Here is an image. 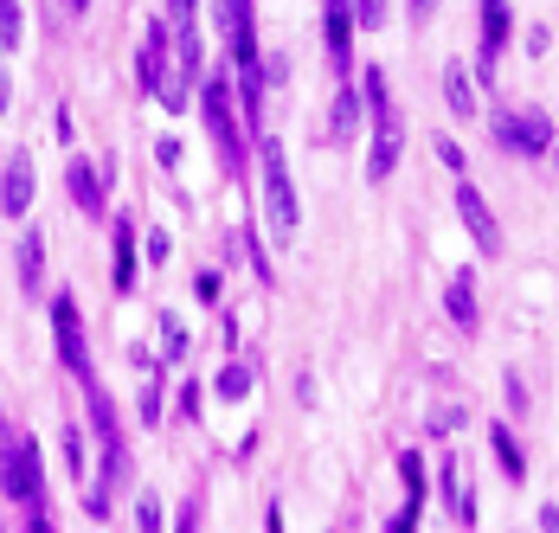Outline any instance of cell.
I'll list each match as a JSON object with an SVG mask.
<instances>
[{"label": "cell", "instance_id": "obj_23", "mask_svg": "<svg viewBox=\"0 0 559 533\" xmlns=\"http://www.w3.org/2000/svg\"><path fill=\"white\" fill-rule=\"evenodd\" d=\"M187 341H193V334H187V321L162 316V360H180V354H187Z\"/></svg>", "mask_w": 559, "mask_h": 533}, {"label": "cell", "instance_id": "obj_15", "mask_svg": "<svg viewBox=\"0 0 559 533\" xmlns=\"http://www.w3.org/2000/svg\"><path fill=\"white\" fill-rule=\"evenodd\" d=\"M20 289L46 296V232H20Z\"/></svg>", "mask_w": 559, "mask_h": 533}, {"label": "cell", "instance_id": "obj_21", "mask_svg": "<svg viewBox=\"0 0 559 533\" xmlns=\"http://www.w3.org/2000/svg\"><path fill=\"white\" fill-rule=\"evenodd\" d=\"M162 412H168V379H162V367H155L148 386H142V425H162Z\"/></svg>", "mask_w": 559, "mask_h": 533}, {"label": "cell", "instance_id": "obj_25", "mask_svg": "<svg viewBox=\"0 0 559 533\" xmlns=\"http://www.w3.org/2000/svg\"><path fill=\"white\" fill-rule=\"evenodd\" d=\"M20 33H26V13H20V0H0V46H20Z\"/></svg>", "mask_w": 559, "mask_h": 533}, {"label": "cell", "instance_id": "obj_35", "mask_svg": "<svg viewBox=\"0 0 559 533\" xmlns=\"http://www.w3.org/2000/svg\"><path fill=\"white\" fill-rule=\"evenodd\" d=\"M193 7L200 0H174V26H193Z\"/></svg>", "mask_w": 559, "mask_h": 533}, {"label": "cell", "instance_id": "obj_9", "mask_svg": "<svg viewBox=\"0 0 559 533\" xmlns=\"http://www.w3.org/2000/svg\"><path fill=\"white\" fill-rule=\"evenodd\" d=\"M64 187H71L78 213L104 218V200H110V167H97V161H71V167H64Z\"/></svg>", "mask_w": 559, "mask_h": 533}, {"label": "cell", "instance_id": "obj_28", "mask_svg": "<svg viewBox=\"0 0 559 533\" xmlns=\"http://www.w3.org/2000/svg\"><path fill=\"white\" fill-rule=\"evenodd\" d=\"M168 251H174V245H168V232H148V238H142V258H148L155 270L168 264Z\"/></svg>", "mask_w": 559, "mask_h": 533}, {"label": "cell", "instance_id": "obj_37", "mask_svg": "<svg viewBox=\"0 0 559 533\" xmlns=\"http://www.w3.org/2000/svg\"><path fill=\"white\" fill-rule=\"evenodd\" d=\"M7 104H13V84H7V64H0V116H7Z\"/></svg>", "mask_w": 559, "mask_h": 533}, {"label": "cell", "instance_id": "obj_18", "mask_svg": "<svg viewBox=\"0 0 559 533\" xmlns=\"http://www.w3.org/2000/svg\"><path fill=\"white\" fill-rule=\"evenodd\" d=\"M489 443H496V463H502L508 476H514V482L527 476V450H521V437H514V425H489Z\"/></svg>", "mask_w": 559, "mask_h": 533}, {"label": "cell", "instance_id": "obj_17", "mask_svg": "<svg viewBox=\"0 0 559 533\" xmlns=\"http://www.w3.org/2000/svg\"><path fill=\"white\" fill-rule=\"evenodd\" d=\"M84 399H91V425H97V437H104V443H122V418H116L110 392H104L97 379H84Z\"/></svg>", "mask_w": 559, "mask_h": 533}, {"label": "cell", "instance_id": "obj_16", "mask_svg": "<svg viewBox=\"0 0 559 533\" xmlns=\"http://www.w3.org/2000/svg\"><path fill=\"white\" fill-rule=\"evenodd\" d=\"M444 104H450L456 122H469V116H476V84H469L463 58H450V64H444Z\"/></svg>", "mask_w": 559, "mask_h": 533}, {"label": "cell", "instance_id": "obj_34", "mask_svg": "<svg viewBox=\"0 0 559 533\" xmlns=\"http://www.w3.org/2000/svg\"><path fill=\"white\" fill-rule=\"evenodd\" d=\"M180 533H200V501H187V508H180Z\"/></svg>", "mask_w": 559, "mask_h": 533}, {"label": "cell", "instance_id": "obj_31", "mask_svg": "<svg viewBox=\"0 0 559 533\" xmlns=\"http://www.w3.org/2000/svg\"><path fill=\"white\" fill-rule=\"evenodd\" d=\"M438 161H444L450 174H456V180H463V149H456V142H450V135H444V142H438Z\"/></svg>", "mask_w": 559, "mask_h": 533}, {"label": "cell", "instance_id": "obj_1", "mask_svg": "<svg viewBox=\"0 0 559 533\" xmlns=\"http://www.w3.org/2000/svg\"><path fill=\"white\" fill-rule=\"evenodd\" d=\"M258 167H264V225H271V238H296V225H302V206H296V180H289V155H283L277 135H258Z\"/></svg>", "mask_w": 559, "mask_h": 533}, {"label": "cell", "instance_id": "obj_3", "mask_svg": "<svg viewBox=\"0 0 559 533\" xmlns=\"http://www.w3.org/2000/svg\"><path fill=\"white\" fill-rule=\"evenodd\" d=\"M0 495L20 501V508H46V463H39L33 437H7V450H0Z\"/></svg>", "mask_w": 559, "mask_h": 533}, {"label": "cell", "instance_id": "obj_10", "mask_svg": "<svg viewBox=\"0 0 559 533\" xmlns=\"http://www.w3.org/2000/svg\"><path fill=\"white\" fill-rule=\"evenodd\" d=\"M399 155H405V129H399V116H373V149H367V180L380 187V180H392V167H399Z\"/></svg>", "mask_w": 559, "mask_h": 533}, {"label": "cell", "instance_id": "obj_27", "mask_svg": "<svg viewBox=\"0 0 559 533\" xmlns=\"http://www.w3.org/2000/svg\"><path fill=\"white\" fill-rule=\"evenodd\" d=\"M135 528H142V533L168 528V514H162V501H155V495H142V501H135Z\"/></svg>", "mask_w": 559, "mask_h": 533}, {"label": "cell", "instance_id": "obj_12", "mask_svg": "<svg viewBox=\"0 0 559 533\" xmlns=\"http://www.w3.org/2000/svg\"><path fill=\"white\" fill-rule=\"evenodd\" d=\"M360 122H367V97H360V84H354V78H341L335 109H329V142H354V135H360Z\"/></svg>", "mask_w": 559, "mask_h": 533}, {"label": "cell", "instance_id": "obj_38", "mask_svg": "<svg viewBox=\"0 0 559 533\" xmlns=\"http://www.w3.org/2000/svg\"><path fill=\"white\" fill-rule=\"evenodd\" d=\"M64 7H71V13H84V7H91V0H64Z\"/></svg>", "mask_w": 559, "mask_h": 533}, {"label": "cell", "instance_id": "obj_19", "mask_svg": "<svg viewBox=\"0 0 559 533\" xmlns=\"http://www.w3.org/2000/svg\"><path fill=\"white\" fill-rule=\"evenodd\" d=\"M251 386H258V367H251V360H231V367H225V374L213 379V392H219L225 405H238V399H245Z\"/></svg>", "mask_w": 559, "mask_h": 533}, {"label": "cell", "instance_id": "obj_32", "mask_svg": "<svg viewBox=\"0 0 559 533\" xmlns=\"http://www.w3.org/2000/svg\"><path fill=\"white\" fill-rule=\"evenodd\" d=\"M502 392H508V405H514V412H527V386H521V379H514V374L502 379Z\"/></svg>", "mask_w": 559, "mask_h": 533}, {"label": "cell", "instance_id": "obj_6", "mask_svg": "<svg viewBox=\"0 0 559 533\" xmlns=\"http://www.w3.org/2000/svg\"><path fill=\"white\" fill-rule=\"evenodd\" d=\"M456 218H463V232L476 238V251H483V258H502V225H496V206L483 200V187H476L469 174L456 180Z\"/></svg>", "mask_w": 559, "mask_h": 533}, {"label": "cell", "instance_id": "obj_33", "mask_svg": "<svg viewBox=\"0 0 559 533\" xmlns=\"http://www.w3.org/2000/svg\"><path fill=\"white\" fill-rule=\"evenodd\" d=\"M405 13H412V20H418V26H425V20H431V13H438V0H405Z\"/></svg>", "mask_w": 559, "mask_h": 533}, {"label": "cell", "instance_id": "obj_20", "mask_svg": "<svg viewBox=\"0 0 559 533\" xmlns=\"http://www.w3.org/2000/svg\"><path fill=\"white\" fill-rule=\"evenodd\" d=\"M399 482H405V501L425 508V463H418V450H399Z\"/></svg>", "mask_w": 559, "mask_h": 533}, {"label": "cell", "instance_id": "obj_24", "mask_svg": "<svg viewBox=\"0 0 559 533\" xmlns=\"http://www.w3.org/2000/svg\"><path fill=\"white\" fill-rule=\"evenodd\" d=\"M463 425H469V405H438V412L425 418V430H431V437H450V430H463Z\"/></svg>", "mask_w": 559, "mask_h": 533}, {"label": "cell", "instance_id": "obj_30", "mask_svg": "<svg viewBox=\"0 0 559 533\" xmlns=\"http://www.w3.org/2000/svg\"><path fill=\"white\" fill-rule=\"evenodd\" d=\"M64 463L84 470V430H64Z\"/></svg>", "mask_w": 559, "mask_h": 533}, {"label": "cell", "instance_id": "obj_13", "mask_svg": "<svg viewBox=\"0 0 559 533\" xmlns=\"http://www.w3.org/2000/svg\"><path fill=\"white\" fill-rule=\"evenodd\" d=\"M438 488H444V508L463 521V528H476V495H469V470L456 463V457H444L438 463Z\"/></svg>", "mask_w": 559, "mask_h": 533}, {"label": "cell", "instance_id": "obj_14", "mask_svg": "<svg viewBox=\"0 0 559 533\" xmlns=\"http://www.w3.org/2000/svg\"><path fill=\"white\" fill-rule=\"evenodd\" d=\"M444 309H450V321H456L463 334H476V321H483V309H476V276H469V270H456V276H450Z\"/></svg>", "mask_w": 559, "mask_h": 533}, {"label": "cell", "instance_id": "obj_22", "mask_svg": "<svg viewBox=\"0 0 559 533\" xmlns=\"http://www.w3.org/2000/svg\"><path fill=\"white\" fill-rule=\"evenodd\" d=\"M116 289H135V238H129V225H116Z\"/></svg>", "mask_w": 559, "mask_h": 533}, {"label": "cell", "instance_id": "obj_5", "mask_svg": "<svg viewBox=\"0 0 559 533\" xmlns=\"http://www.w3.org/2000/svg\"><path fill=\"white\" fill-rule=\"evenodd\" d=\"M496 149H508V155H554V116L547 109H502L496 116Z\"/></svg>", "mask_w": 559, "mask_h": 533}, {"label": "cell", "instance_id": "obj_39", "mask_svg": "<svg viewBox=\"0 0 559 533\" xmlns=\"http://www.w3.org/2000/svg\"><path fill=\"white\" fill-rule=\"evenodd\" d=\"M554 161H559V142H554Z\"/></svg>", "mask_w": 559, "mask_h": 533}, {"label": "cell", "instance_id": "obj_36", "mask_svg": "<svg viewBox=\"0 0 559 533\" xmlns=\"http://www.w3.org/2000/svg\"><path fill=\"white\" fill-rule=\"evenodd\" d=\"M26 514H33V528L26 533H52V514H46V508H26Z\"/></svg>", "mask_w": 559, "mask_h": 533}, {"label": "cell", "instance_id": "obj_26", "mask_svg": "<svg viewBox=\"0 0 559 533\" xmlns=\"http://www.w3.org/2000/svg\"><path fill=\"white\" fill-rule=\"evenodd\" d=\"M354 26L360 33H380L386 26V0H354Z\"/></svg>", "mask_w": 559, "mask_h": 533}, {"label": "cell", "instance_id": "obj_8", "mask_svg": "<svg viewBox=\"0 0 559 533\" xmlns=\"http://www.w3.org/2000/svg\"><path fill=\"white\" fill-rule=\"evenodd\" d=\"M33 193H39V180H33V155H26V149H13V155H7V167H0V213H7V218H26Z\"/></svg>", "mask_w": 559, "mask_h": 533}, {"label": "cell", "instance_id": "obj_7", "mask_svg": "<svg viewBox=\"0 0 559 533\" xmlns=\"http://www.w3.org/2000/svg\"><path fill=\"white\" fill-rule=\"evenodd\" d=\"M52 334H58V360L78 379H91V347H84V321H78V303L71 296L52 303Z\"/></svg>", "mask_w": 559, "mask_h": 533}, {"label": "cell", "instance_id": "obj_29", "mask_svg": "<svg viewBox=\"0 0 559 533\" xmlns=\"http://www.w3.org/2000/svg\"><path fill=\"white\" fill-rule=\"evenodd\" d=\"M193 296H200V303H219V270H200V276H193Z\"/></svg>", "mask_w": 559, "mask_h": 533}, {"label": "cell", "instance_id": "obj_4", "mask_svg": "<svg viewBox=\"0 0 559 533\" xmlns=\"http://www.w3.org/2000/svg\"><path fill=\"white\" fill-rule=\"evenodd\" d=\"M200 109H206V129H213L219 155L238 167V161H245V122H238V109H231V78H225V71H206V78H200Z\"/></svg>", "mask_w": 559, "mask_h": 533}, {"label": "cell", "instance_id": "obj_2", "mask_svg": "<svg viewBox=\"0 0 559 533\" xmlns=\"http://www.w3.org/2000/svg\"><path fill=\"white\" fill-rule=\"evenodd\" d=\"M168 46H174V26L155 20V26L142 33V64H135V71H142V91H148L162 109H187L193 104V84L180 78V64H174Z\"/></svg>", "mask_w": 559, "mask_h": 533}, {"label": "cell", "instance_id": "obj_11", "mask_svg": "<svg viewBox=\"0 0 559 533\" xmlns=\"http://www.w3.org/2000/svg\"><path fill=\"white\" fill-rule=\"evenodd\" d=\"M322 33H329L335 71L347 78V64H354V0H322Z\"/></svg>", "mask_w": 559, "mask_h": 533}]
</instances>
